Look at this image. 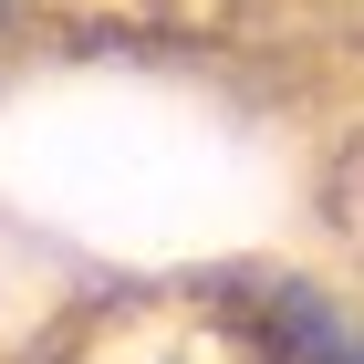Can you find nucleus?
Masks as SVG:
<instances>
[{
    "label": "nucleus",
    "mask_w": 364,
    "mask_h": 364,
    "mask_svg": "<svg viewBox=\"0 0 364 364\" xmlns=\"http://www.w3.org/2000/svg\"><path fill=\"white\" fill-rule=\"evenodd\" d=\"M323 364H364V312H354V323H343V343H333V354H323Z\"/></svg>",
    "instance_id": "obj_1"
},
{
    "label": "nucleus",
    "mask_w": 364,
    "mask_h": 364,
    "mask_svg": "<svg viewBox=\"0 0 364 364\" xmlns=\"http://www.w3.org/2000/svg\"><path fill=\"white\" fill-rule=\"evenodd\" d=\"M21 11H31V0H0V31H11V21H21Z\"/></svg>",
    "instance_id": "obj_2"
}]
</instances>
